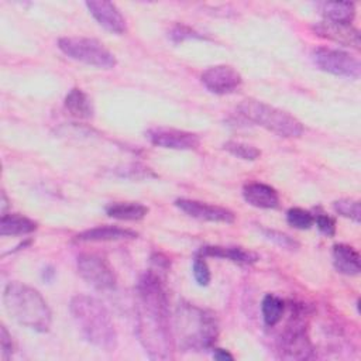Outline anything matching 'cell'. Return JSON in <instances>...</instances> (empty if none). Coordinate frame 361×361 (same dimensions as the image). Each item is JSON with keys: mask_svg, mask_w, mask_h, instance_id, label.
<instances>
[{"mask_svg": "<svg viewBox=\"0 0 361 361\" xmlns=\"http://www.w3.org/2000/svg\"><path fill=\"white\" fill-rule=\"evenodd\" d=\"M240 114L251 123L285 138L300 137L303 124L292 114L255 99H245L238 106Z\"/></svg>", "mask_w": 361, "mask_h": 361, "instance_id": "cell-5", "label": "cell"}, {"mask_svg": "<svg viewBox=\"0 0 361 361\" xmlns=\"http://www.w3.org/2000/svg\"><path fill=\"white\" fill-rule=\"evenodd\" d=\"M3 303L13 320L38 333H47L52 313L42 295L21 282H10L3 292Z\"/></svg>", "mask_w": 361, "mask_h": 361, "instance_id": "cell-4", "label": "cell"}, {"mask_svg": "<svg viewBox=\"0 0 361 361\" xmlns=\"http://www.w3.org/2000/svg\"><path fill=\"white\" fill-rule=\"evenodd\" d=\"M200 80L207 90L216 94L233 93L243 83L240 72L230 65H214L207 68L202 73Z\"/></svg>", "mask_w": 361, "mask_h": 361, "instance_id": "cell-11", "label": "cell"}, {"mask_svg": "<svg viewBox=\"0 0 361 361\" xmlns=\"http://www.w3.org/2000/svg\"><path fill=\"white\" fill-rule=\"evenodd\" d=\"M192 272H193V276H195V281L197 282V285H200V286L209 285L212 275H210V269H209V265H207L204 257H202L199 254L195 257Z\"/></svg>", "mask_w": 361, "mask_h": 361, "instance_id": "cell-27", "label": "cell"}, {"mask_svg": "<svg viewBox=\"0 0 361 361\" xmlns=\"http://www.w3.org/2000/svg\"><path fill=\"white\" fill-rule=\"evenodd\" d=\"M109 217L126 221H137L147 216L148 207L138 202H117L106 207Z\"/></svg>", "mask_w": 361, "mask_h": 361, "instance_id": "cell-21", "label": "cell"}, {"mask_svg": "<svg viewBox=\"0 0 361 361\" xmlns=\"http://www.w3.org/2000/svg\"><path fill=\"white\" fill-rule=\"evenodd\" d=\"M0 345H1V357L3 360H7L13 354V341L6 326H1L0 329Z\"/></svg>", "mask_w": 361, "mask_h": 361, "instance_id": "cell-30", "label": "cell"}, {"mask_svg": "<svg viewBox=\"0 0 361 361\" xmlns=\"http://www.w3.org/2000/svg\"><path fill=\"white\" fill-rule=\"evenodd\" d=\"M147 137L154 145L168 149L189 151L196 149L200 145V138L195 133L176 128L155 127L147 131Z\"/></svg>", "mask_w": 361, "mask_h": 361, "instance_id": "cell-10", "label": "cell"}, {"mask_svg": "<svg viewBox=\"0 0 361 361\" xmlns=\"http://www.w3.org/2000/svg\"><path fill=\"white\" fill-rule=\"evenodd\" d=\"M319 69L348 79H358L361 75V63L351 54L334 48H316L312 54Z\"/></svg>", "mask_w": 361, "mask_h": 361, "instance_id": "cell-8", "label": "cell"}, {"mask_svg": "<svg viewBox=\"0 0 361 361\" xmlns=\"http://www.w3.org/2000/svg\"><path fill=\"white\" fill-rule=\"evenodd\" d=\"M137 235L138 234L130 228H121L116 226H99L76 234L75 240L80 243H99V241L131 240V238H135Z\"/></svg>", "mask_w": 361, "mask_h": 361, "instance_id": "cell-16", "label": "cell"}, {"mask_svg": "<svg viewBox=\"0 0 361 361\" xmlns=\"http://www.w3.org/2000/svg\"><path fill=\"white\" fill-rule=\"evenodd\" d=\"M86 7L93 18L107 31L113 34H123L127 30L126 18L117 8V6L107 0H90L86 1Z\"/></svg>", "mask_w": 361, "mask_h": 361, "instance_id": "cell-13", "label": "cell"}, {"mask_svg": "<svg viewBox=\"0 0 361 361\" xmlns=\"http://www.w3.org/2000/svg\"><path fill=\"white\" fill-rule=\"evenodd\" d=\"M286 221L293 228L307 230V228H310L313 226L314 216L310 212H307V210H305L302 207H290L286 212Z\"/></svg>", "mask_w": 361, "mask_h": 361, "instance_id": "cell-25", "label": "cell"}, {"mask_svg": "<svg viewBox=\"0 0 361 361\" xmlns=\"http://www.w3.org/2000/svg\"><path fill=\"white\" fill-rule=\"evenodd\" d=\"M262 233L268 240H271L272 243H275L276 245H279L282 248L296 250L299 247V243L296 240H293L290 235L285 234V233H281V231H276V230H269V228H264Z\"/></svg>", "mask_w": 361, "mask_h": 361, "instance_id": "cell-28", "label": "cell"}, {"mask_svg": "<svg viewBox=\"0 0 361 361\" xmlns=\"http://www.w3.org/2000/svg\"><path fill=\"white\" fill-rule=\"evenodd\" d=\"M202 257H216L233 261L235 264L250 265L258 261V255L252 251H247L240 247H221V245H206L197 252Z\"/></svg>", "mask_w": 361, "mask_h": 361, "instance_id": "cell-17", "label": "cell"}, {"mask_svg": "<svg viewBox=\"0 0 361 361\" xmlns=\"http://www.w3.org/2000/svg\"><path fill=\"white\" fill-rule=\"evenodd\" d=\"M261 312H262V319L264 323L268 327H274L282 320L283 312H285V303L281 298L275 295H265L261 303Z\"/></svg>", "mask_w": 361, "mask_h": 361, "instance_id": "cell-23", "label": "cell"}, {"mask_svg": "<svg viewBox=\"0 0 361 361\" xmlns=\"http://www.w3.org/2000/svg\"><path fill=\"white\" fill-rule=\"evenodd\" d=\"M244 200L258 209H275L279 204L278 192L262 182H250L243 188Z\"/></svg>", "mask_w": 361, "mask_h": 361, "instance_id": "cell-15", "label": "cell"}, {"mask_svg": "<svg viewBox=\"0 0 361 361\" xmlns=\"http://www.w3.org/2000/svg\"><path fill=\"white\" fill-rule=\"evenodd\" d=\"M69 310L87 343L104 351L116 348L117 331L103 303L89 295H76L71 299Z\"/></svg>", "mask_w": 361, "mask_h": 361, "instance_id": "cell-2", "label": "cell"}, {"mask_svg": "<svg viewBox=\"0 0 361 361\" xmlns=\"http://www.w3.org/2000/svg\"><path fill=\"white\" fill-rule=\"evenodd\" d=\"M137 337L152 360L172 358L175 338L169 322V302L164 283L154 271L141 275L135 286Z\"/></svg>", "mask_w": 361, "mask_h": 361, "instance_id": "cell-1", "label": "cell"}, {"mask_svg": "<svg viewBox=\"0 0 361 361\" xmlns=\"http://www.w3.org/2000/svg\"><path fill=\"white\" fill-rule=\"evenodd\" d=\"M175 206L189 217H193L197 220L213 221V223H228V224L235 220V214L230 209L195 200V199H185V197L176 199Z\"/></svg>", "mask_w": 361, "mask_h": 361, "instance_id": "cell-12", "label": "cell"}, {"mask_svg": "<svg viewBox=\"0 0 361 361\" xmlns=\"http://www.w3.org/2000/svg\"><path fill=\"white\" fill-rule=\"evenodd\" d=\"M313 31L317 35L327 38L333 42L360 49V31L351 24H337L323 20L313 25Z\"/></svg>", "mask_w": 361, "mask_h": 361, "instance_id": "cell-14", "label": "cell"}, {"mask_svg": "<svg viewBox=\"0 0 361 361\" xmlns=\"http://www.w3.org/2000/svg\"><path fill=\"white\" fill-rule=\"evenodd\" d=\"M213 358L219 360V361H226V360H234V357L224 348H214L213 351Z\"/></svg>", "mask_w": 361, "mask_h": 361, "instance_id": "cell-32", "label": "cell"}, {"mask_svg": "<svg viewBox=\"0 0 361 361\" xmlns=\"http://www.w3.org/2000/svg\"><path fill=\"white\" fill-rule=\"evenodd\" d=\"M171 37H172L175 41H182V39H185V38H192V37H197V35H196V32L190 31L189 28H186V27H183V25H178V27L172 31Z\"/></svg>", "mask_w": 361, "mask_h": 361, "instance_id": "cell-31", "label": "cell"}, {"mask_svg": "<svg viewBox=\"0 0 361 361\" xmlns=\"http://www.w3.org/2000/svg\"><path fill=\"white\" fill-rule=\"evenodd\" d=\"M316 7L324 20L330 23L351 24L355 17V6L351 1H322Z\"/></svg>", "mask_w": 361, "mask_h": 361, "instance_id": "cell-19", "label": "cell"}, {"mask_svg": "<svg viewBox=\"0 0 361 361\" xmlns=\"http://www.w3.org/2000/svg\"><path fill=\"white\" fill-rule=\"evenodd\" d=\"M314 221L322 234H324L327 237H333L336 234V221L333 217L322 213L314 217Z\"/></svg>", "mask_w": 361, "mask_h": 361, "instance_id": "cell-29", "label": "cell"}, {"mask_svg": "<svg viewBox=\"0 0 361 361\" xmlns=\"http://www.w3.org/2000/svg\"><path fill=\"white\" fill-rule=\"evenodd\" d=\"M333 209L343 217H347L355 223L361 221V206L354 199H338L333 203Z\"/></svg>", "mask_w": 361, "mask_h": 361, "instance_id": "cell-26", "label": "cell"}, {"mask_svg": "<svg viewBox=\"0 0 361 361\" xmlns=\"http://www.w3.org/2000/svg\"><path fill=\"white\" fill-rule=\"evenodd\" d=\"M219 336L216 316L195 305L182 303L175 313L173 338L183 351H206Z\"/></svg>", "mask_w": 361, "mask_h": 361, "instance_id": "cell-3", "label": "cell"}, {"mask_svg": "<svg viewBox=\"0 0 361 361\" xmlns=\"http://www.w3.org/2000/svg\"><path fill=\"white\" fill-rule=\"evenodd\" d=\"M333 262L338 272L348 276L358 275L361 271L360 254L348 244H336L333 247Z\"/></svg>", "mask_w": 361, "mask_h": 361, "instance_id": "cell-18", "label": "cell"}, {"mask_svg": "<svg viewBox=\"0 0 361 361\" xmlns=\"http://www.w3.org/2000/svg\"><path fill=\"white\" fill-rule=\"evenodd\" d=\"M37 230V223L23 214L10 213L0 219V235H24Z\"/></svg>", "mask_w": 361, "mask_h": 361, "instance_id": "cell-20", "label": "cell"}, {"mask_svg": "<svg viewBox=\"0 0 361 361\" xmlns=\"http://www.w3.org/2000/svg\"><path fill=\"white\" fill-rule=\"evenodd\" d=\"M278 353L285 360H307L313 355V345L299 314L292 316L289 324L278 338Z\"/></svg>", "mask_w": 361, "mask_h": 361, "instance_id": "cell-7", "label": "cell"}, {"mask_svg": "<svg viewBox=\"0 0 361 361\" xmlns=\"http://www.w3.org/2000/svg\"><path fill=\"white\" fill-rule=\"evenodd\" d=\"M66 110L78 118H90L93 116V104L89 96L79 87H73L65 96Z\"/></svg>", "mask_w": 361, "mask_h": 361, "instance_id": "cell-22", "label": "cell"}, {"mask_svg": "<svg viewBox=\"0 0 361 361\" xmlns=\"http://www.w3.org/2000/svg\"><path fill=\"white\" fill-rule=\"evenodd\" d=\"M223 148L226 151H228L231 155L245 159V161H255L261 155V151L257 147L243 142V141H233V140L227 141V142H224Z\"/></svg>", "mask_w": 361, "mask_h": 361, "instance_id": "cell-24", "label": "cell"}, {"mask_svg": "<svg viewBox=\"0 0 361 361\" xmlns=\"http://www.w3.org/2000/svg\"><path fill=\"white\" fill-rule=\"evenodd\" d=\"M79 275L97 290L116 288V274L109 261L97 254H80L76 259Z\"/></svg>", "mask_w": 361, "mask_h": 361, "instance_id": "cell-9", "label": "cell"}, {"mask_svg": "<svg viewBox=\"0 0 361 361\" xmlns=\"http://www.w3.org/2000/svg\"><path fill=\"white\" fill-rule=\"evenodd\" d=\"M58 48L69 58L100 69L116 66V56L97 39L87 37H62Z\"/></svg>", "mask_w": 361, "mask_h": 361, "instance_id": "cell-6", "label": "cell"}]
</instances>
